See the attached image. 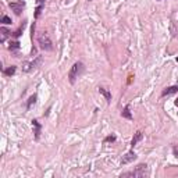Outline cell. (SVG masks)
<instances>
[{"label":"cell","instance_id":"cell-1","mask_svg":"<svg viewBox=\"0 0 178 178\" xmlns=\"http://www.w3.org/2000/svg\"><path fill=\"white\" fill-rule=\"evenodd\" d=\"M150 171H149V167L146 163H141L138 164L134 170L131 171H127V173H123L120 175L121 178L123 177H132V178H145V177H149Z\"/></svg>","mask_w":178,"mask_h":178},{"label":"cell","instance_id":"cell-2","mask_svg":"<svg viewBox=\"0 0 178 178\" xmlns=\"http://www.w3.org/2000/svg\"><path fill=\"white\" fill-rule=\"evenodd\" d=\"M85 71V66H84V63L82 61H77L74 63V66L70 68L68 71V81H70V84L74 85L75 84V81L77 78H80L81 74Z\"/></svg>","mask_w":178,"mask_h":178},{"label":"cell","instance_id":"cell-3","mask_svg":"<svg viewBox=\"0 0 178 178\" xmlns=\"http://www.w3.org/2000/svg\"><path fill=\"white\" fill-rule=\"evenodd\" d=\"M36 39H38V45H39V47L42 50H45V52L53 50V43H52V39L49 38L47 32H40Z\"/></svg>","mask_w":178,"mask_h":178},{"label":"cell","instance_id":"cell-4","mask_svg":"<svg viewBox=\"0 0 178 178\" xmlns=\"http://www.w3.org/2000/svg\"><path fill=\"white\" fill-rule=\"evenodd\" d=\"M42 63H43V57H42V56H36L35 60H32V61H25L22 64V71H24V73H29V71L38 68Z\"/></svg>","mask_w":178,"mask_h":178},{"label":"cell","instance_id":"cell-5","mask_svg":"<svg viewBox=\"0 0 178 178\" xmlns=\"http://www.w3.org/2000/svg\"><path fill=\"white\" fill-rule=\"evenodd\" d=\"M135 159H136V153L134 152V149H131L130 152H127L123 156V159H121V166H125V164L132 163Z\"/></svg>","mask_w":178,"mask_h":178},{"label":"cell","instance_id":"cell-6","mask_svg":"<svg viewBox=\"0 0 178 178\" xmlns=\"http://www.w3.org/2000/svg\"><path fill=\"white\" fill-rule=\"evenodd\" d=\"M24 7H25V4L22 3V2H20V3H10V8L14 11L17 15L21 14V11L24 10Z\"/></svg>","mask_w":178,"mask_h":178},{"label":"cell","instance_id":"cell-7","mask_svg":"<svg viewBox=\"0 0 178 178\" xmlns=\"http://www.w3.org/2000/svg\"><path fill=\"white\" fill-rule=\"evenodd\" d=\"M178 92V85H173V86H167V88H164L163 92H161V96H170V95L173 93H177Z\"/></svg>","mask_w":178,"mask_h":178},{"label":"cell","instance_id":"cell-8","mask_svg":"<svg viewBox=\"0 0 178 178\" xmlns=\"http://www.w3.org/2000/svg\"><path fill=\"white\" fill-rule=\"evenodd\" d=\"M32 125H33V128H35V131H33V134H35V139L39 141L40 131H42V125H40V123L38 120H32Z\"/></svg>","mask_w":178,"mask_h":178},{"label":"cell","instance_id":"cell-9","mask_svg":"<svg viewBox=\"0 0 178 178\" xmlns=\"http://www.w3.org/2000/svg\"><path fill=\"white\" fill-rule=\"evenodd\" d=\"M98 91H99V93H102L103 96H105L106 102H107V103L111 102V92H110L109 89H106V88H103V86H99Z\"/></svg>","mask_w":178,"mask_h":178},{"label":"cell","instance_id":"cell-10","mask_svg":"<svg viewBox=\"0 0 178 178\" xmlns=\"http://www.w3.org/2000/svg\"><path fill=\"white\" fill-rule=\"evenodd\" d=\"M142 138H143V134H142L141 131L135 132L134 138H132V141H131V148H132V149H134V148H135V145H136V143H138L139 141H142Z\"/></svg>","mask_w":178,"mask_h":178},{"label":"cell","instance_id":"cell-11","mask_svg":"<svg viewBox=\"0 0 178 178\" xmlns=\"http://www.w3.org/2000/svg\"><path fill=\"white\" fill-rule=\"evenodd\" d=\"M121 117H124V118H128V120H134V117H132L131 111H130V105H127L123 109V111H121Z\"/></svg>","mask_w":178,"mask_h":178},{"label":"cell","instance_id":"cell-12","mask_svg":"<svg viewBox=\"0 0 178 178\" xmlns=\"http://www.w3.org/2000/svg\"><path fill=\"white\" fill-rule=\"evenodd\" d=\"M0 32H2V38H0V42H2V43H4V42H6V39H7L8 35L11 36V32L8 31V29L4 28V27H2V28H0Z\"/></svg>","mask_w":178,"mask_h":178},{"label":"cell","instance_id":"cell-13","mask_svg":"<svg viewBox=\"0 0 178 178\" xmlns=\"http://www.w3.org/2000/svg\"><path fill=\"white\" fill-rule=\"evenodd\" d=\"M18 49H20V42H18V40H14V42L11 40L10 46H8V50H10V52H15V50H18Z\"/></svg>","mask_w":178,"mask_h":178},{"label":"cell","instance_id":"cell-14","mask_svg":"<svg viewBox=\"0 0 178 178\" xmlns=\"http://www.w3.org/2000/svg\"><path fill=\"white\" fill-rule=\"evenodd\" d=\"M36 98H38L36 95H32V96L28 99V102H27V110H29L31 107H32V105H35V103H36Z\"/></svg>","mask_w":178,"mask_h":178},{"label":"cell","instance_id":"cell-15","mask_svg":"<svg viewBox=\"0 0 178 178\" xmlns=\"http://www.w3.org/2000/svg\"><path fill=\"white\" fill-rule=\"evenodd\" d=\"M15 70H17V67L11 66V67H8L7 70H3V74H4V75H7V77H11V75H14Z\"/></svg>","mask_w":178,"mask_h":178},{"label":"cell","instance_id":"cell-16","mask_svg":"<svg viewBox=\"0 0 178 178\" xmlns=\"http://www.w3.org/2000/svg\"><path fill=\"white\" fill-rule=\"evenodd\" d=\"M24 28H25V22H22V25L20 27V28L17 29V31H15L14 33H11V36H14V38H18L20 35H21V33L24 32Z\"/></svg>","mask_w":178,"mask_h":178},{"label":"cell","instance_id":"cell-17","mask_svg":"<svg viewBox=\"0 0 178 178\" xmlns=\"http://www.w3.org/2000/svg\"><path fill=\"white\" fill-rule=\"evenodd\" d=\"M43 7H45V4H38V7H36V10H35V18H38L40 15V13H42V10H43Z\"/></svg>","mask_w":178,"mask_h":178},{"label":"cell","instance_id":"cell-18","mask_svg":"<svg viewBox=\"0 0 178 178\" xmlns=\"http://www.w3.org/2000/svg\"><path fill=\"white\" fill-rule=\"evenodd\" d=\"M0 22H3V24H6V25H10L13 21H11V18L8 17V15H3V17H2V20H0Z\"/></svg>","mask_w":178,"mask_h":178},{"label":"cell","instance_id":"cell-19","mask_svg":"<svg viewBox=\"0 0 178 178\" xmlns=\"http://www.w3.org/2000/svg\"><path fill=\"white\" fill-rule=\"evenodd\" d=\"M107 142H116V135H109V136H106L105 143H107Z\"/></svg>","mask_w":178,"mask_h":178},{"label":"cell","instance_id":"cell-20","mask_svg":"<svg viewBox=\"0 0 178 178\" xmlns=\"http://www.w3.org/2000/svg\"><path fill=\"white\" fill-rule=\"evenodd\" d=\"M173 152H174V156L178 159V145H175L174 148H173Z\"/></svg>","mask_w":178,"mask_h":178},{"label":"cell","instance_id":"cell-21","mask_svg":"<svg viewBox=\"0 0 178 178\" xmlns=\"http://www.w3.org/2000/svg\"><path fill=\"white\" fill-rule=\"evenodd\" d=\"M175 106H178V98L175 99Z\"/></svg>","mask_w":178,"mask_h":178},{"label":"cell","instance_id":"cell-22","mask_svg":"<svg viewBox=\"0 0 178 178\" xmlns=\"http://www.w3.org/2000/svg\"><path fill=\"white\" fill-rule=\"evenodd\" d=\"M175 61H177V63H178V57H177V58H175Z\"/></svg>","mask_w":178,"mask_h":178},{"label":"cell","instance_id":"cell-23","mask_svg":"<svg viewBox=\"0 0 178 178\" xmlns=\"http://www.w3.org/2000/svg\"><path fill=\"white\" fill-rule=\"evenodd\" d=\"M157 2H160V0H157Z\"/></svg>","mask_w":178,"mask_h":178}]
</instances>
